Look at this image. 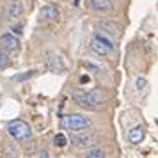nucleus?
<instances>
[{
    "mask_svg": "<svg viewBox=\"0 0 158 158\" xmlns=\"http://www.w3.org/2000/svg\"><path fill=\"white\" fill-rule=\"evenodd\" d=\"M37 158H50L48 156V153H46V151H43V153H39V156Z\"/></svg>",
    "mask_w": 158,
    "mask_h": 158,
    "instance_id": "dca6fc26",
    "label": "nucleus"
},
{
    "mask_svg": "<svg viewBox=\"0 0 158 158\" xmlns=\"http://www.w3.org/2000/svg\"><path fill=\"white\" fill-rule=\"evenodd\" d=\"M0 46H2V50L15 52V50L20 48V39H18L15 34L6 32V34H2V36H0Z\"/></svg>",
    "mask_w": 158,
    "mask_h": 158,
    "instance_id": "423d86ee",
    "label": "nucleus"
},
{
    "mask_svg": "<svg viewBox=\"0 0 158 158\" xmlns=\"http://www.w3.org/2000/svg\"><path fill=\"white\" fill-rule=\"evenodd\" d=\"M73 100L77 101L78 105H82V107L96 108L105 101V96H103V93H100V91H84V89H77V91H73Z\"/></svg>",
    "mask_w": 158,
    "mask_h": 158,
    "instance_id": "f257e3e1",
    "label": "nucleus"
},
{
    "mask_svg": "<svg viewBox=\"0 0 158 158\" xmlns=\"http://www.w3.org/2000/svg\"><path fill=\"white\" fill-rule=\"evenodd\" d=\"M146 137V131H144V126H135L128 131V140L131 144H140Z\"/></svg>",
    "mask_w": 158,
    "mask_h": 158,
    "instance_id": "9d476101",
    "label": "nucleus"
},
{
    "mask_svg": "<svg viewBox=\"0 0 158 158\" xmlns=\"http://www.w3.org/2000/svg\"><path fill=\"white\" fill-rule=\"evenodd\" d=\"M22 15H23V4L20 0H11V4L7 6V18L16 22V20L22 18Z\"/></svg>",
    "mask_w": 158,
    "mask_h": 158,
    "instance_id": "1a4fd4ad",
    "label": "nucleus"
},
{
    "mask_svg": "<svg viewBox=\"0 0 158 158\" xmlns=\"http://www.w3.org/2000/svg\"><path fill=\"white\" fill-rule=\"evenodd\" d=\"M71 144L75 148H93L96 144V137L91 133H80V135L71 137Z\"/></svg>",
    "mask_w": 158,
    "mask_h": 158,
    "instance_id": "6e6552de",
    "label": "nucleus"
},
{
    "mask_svg": "<svg viewBox=\"0 0 158 158\" xmlns=\"http://www.w3.org/2000/svg\"><path fill=\"white\" fill-rule=\"evenodd\" d=\"M7 131H9V135L13 137V139H16V140H25V139H29V137L32 135V130H30V126L25 121H22V119L9 121Z\"/></svg>",
    "mask_w": 158,
    "mask_h": 158,
    "instance_id": "7ed1b4c3",
    "label": "nucleus"
},
{
    "mask_svg": "<svg viewBox=\"0 0 158 158\" xmlns=\"http://www.w3.org/2000/svg\"><path fill=\"white\" fill-rule=\"evenodd\" d=\"M91 9L98 13H108L112 11V2L110 0H91Z\"/></svg>",
    "mask_w": 158,
    "mask_h": 158,
    "instance_id": "9b49d317",
    "label": "nucleus"
},
{
    "mask_svg": "<svg viewBox=\"0 0 158 158\" xmlns=\"http://www.w3.org/2000/svg\"><path fill=\"white\" fill-rule=\"evenodd\" d=\"M53 142H55L57 148H64L66 144H68V139H66V135H62V133H57L55 139H53Z\"/></svg>",
    "mask_w": 158,
    "mask_h": 158,
    "instance_id": "ddd939ff",
    "label": "nucleus"
},
{
    "mask_svg": "<svg viewBox=\"0 0 158 158\" xmlns=\"http://www.w3.org/2000/svg\"><path fill=\"white\" fill-rule=\"evenodd\" d=\"M105 156H107V155H105V151L100 149V148H94V149H91L85 155V158H105Z\"/></svg>",
    "mask_w": 158,
    "mask_h": 158,
    "instance_id": "f8f14e48",
    "label": "nucleus"
},
{
    "mask_svg": "<svg viewBox=\"0 0 158 158\" xmlns=\"http://www.w3.org/2000/svg\"><path fill=\"white\" fill-rule=\"evenodd\" d=\"M146 84H148V82H146V78H140V77H139V78H137V82H135L137 91H144V89H146Z\"/></svg>",
    "mask_w": 158,
    "mask_h": 158,
    "instance_id": "2eb2a0df",
    "label": "nucleus"
},
{
    "mask_svg": "<svg viewBox=\"0 0 158 158\" xmlns=\"http://www.w3.org/2000/svg\"><path fill=\"white\" fill-rule=\"evenodd\" d=\"M91 50L94 53L101 55V57H105V55L114 52V44H112V41L108 37L103 36V34H94L93 39H91Z\"/></svg>",
    "mask_w": 158,
    "mask_h": 158,
    "instance_id": "20e7f679",
    "label": "nucleus"
},
{
    "mask_svg": "<svg viewBox=\"0 0 158 158\" xmlns=\"http://www.w3.org/2000/svg\"><path fill=\"white\" fill-rule=\"evenodd\" d=\"M59 7L53 6V4H46L43 7L39 9V20L41 22H55L59 18Z\"/></svg>",
    "mask_w": 158,
    "mask_h": 158,
    "instance_id": "0eeeda50",
    "label": "nucleus"
},
{
    "mask_svg": "<svg viewBox=\"0 0 158 158\" xmlns=\"http://www.w3.org/2000/svg\"><path fill=\"white\" fill-rule=\"evenodd\" d=\"M60 126L64 130L80 133V131H84V130L91 128V126H93V121H91V117H87V115L69 114V115H64V117L60 119Z\"/></svg>",
    "mask_w": 158,
    "mask_h": 158,
    "instance_id": "f03ea898",
    "label": "nucleus"
},
{
    "mask_svg": "<svg viewBox=\"0 0 158 158\" xmlns=\"http://www.w3.org/2000/svg\"><path fill=\"white\" fill-rule=\"evenodd\" d=\"M46 68L53 73H64L66 71V62L62 60V57L55 53V52H46V59H44Z\"/></svg>",
    "mask_w": 158,
    "mask_h": 158,
    "instance_id": "39448f33",
    "label": "nucleus"
},
{
    "mask_svg": "<svg viewBox=\"0 0 158 158\" xmlns=\"http://www.w3.org/2000/svg\"><path fill=\"white\" fill-rule=\"evenodd\" d=\"M9 66V59H7V55L4 53V52H0V69H6Z\"/></svg>",
    "mask_w": 158,
    "mask_h": 158,
    "instance_id": "4468645a",
    "label": "nucleus"
}]
</instances>
